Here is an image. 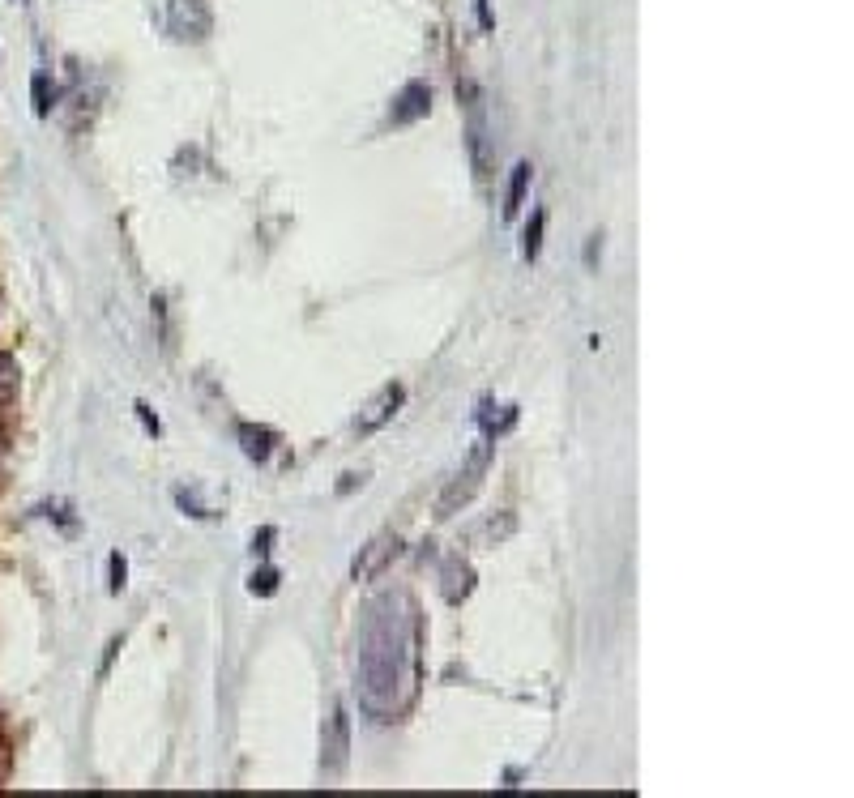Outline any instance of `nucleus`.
Returning <instances> with one entry per match:
<instances>
[{
	"label": "nucleus",
	"mask_w": 854,
	"mask_h": 798,
	"mask_svg": "<svg viewBox=\"0 0 854 798\" xmlns=\"http://www.w3.org/2000/svg\"><path fill=\"white\" fill-rule=\"evenodd\" d=\"M346 752H351V717L338 705L334 717H329V734H325V769L329 773H342Z\"/></svg>",
	"instance_id": "nucleus-5"
},
{
	"label": "nucleus",
	"mask_w": 854,
	"mask_h": 798,
	"mask_svg": "<svg viewBox=\"0 0 854 798\" xmlns=\"http://www.w3.org/2000/svg\"><path fill=\"white\" fill-rule=\"evenodd\" d=\"M474 13H479V26L492 30L496 26V13H492V0H474Z\"/></svg>",
	"instance_id": "nucleus-15"
},
{
	"label": "nucleus",
	"mask_w": 854,
	"mask_h": 798,
	"mask_svg": "<svg viewBox=\"0 0 854 798\" xmlns=\"http://www.w3.org/2000/svg\"><path fill=\"white\" fill-rule=\"evenodd\" d=\"M470 589H474V572H470L462 560H449V564H445V598H449V602H462Z\"/></svg>",
	"instance_id": "nucleus-8"
},
{
	"label": "nucleus",
	"mask_w": 854,
	"mask_h": 798,
	"mask_svg": "<svg viewBox=\"0 0 854 798\" xmlns=\"http://www.w3.org/2000/svg\"><path fill=\"white\" fill-rule=\"evenodd\" d=\"M163 26H167L171 39H180V43H201L205 35H210V26H214V13H210V5H205V0H167Z\"/></svg>",
	"instance_id": "nucleus-1"
},
{
	"label": "nucleus",
	"mask_w": 854,
	"mask_h": 798,
	"mask_svg": "<svg viewBox=\"0 0 854 798\" xmlns=\"http://www.w3.org/2000/svg\"><path fill=\"white\" fill-rule=\"evenodd\" d=\"M543 227H547V214H543V210H534L530 227H526V244H521V257H526V261H534V257L543 252Z\"/></svg>",
	"instance_id": "nucleus-10"
},
{
	"label": "nucleus",
	"mask_w": 854,
	"mask_h": 798,
	"mask_svg": "<svg viewBox=\"0 0 854 798\" xmlns=\"http://www.w3.org/2000/svg\"><path fill=\"white\" fill-rule=\"evenodd\" d=\"M30 94H35V116H47V111H52V99H56V90H52V82H47V73H35V86H30Z\"/></svg>",
	"instance_id": "nucleus-11"
},
{
	"label": "nucleus",
	"mask_w": 854,
	"mask_h": 798,
	"mask_svg": "<svg viewBox=\"0 0 854 798\" xmlns=\"http://www.w3.org/2000/svg\"><path fill=\"white\" fill-rule=\"evenodd\" d=\"M137 414H141V423H146V432H158V419L150 414V406H137Z\"/></svg>",
	"instance_id": "nucleus-17"
},
{
	"label": "nucleus",
	"mask_w": 854,
	"mask_h": 798,
	"mask_svg": "<svg viewBox=\"0 0 854 798\" xmlns=\"http://www.w3.org/2000/svg\"><path fill=\"white\" fill-rule=\"evenodd\" d=\"M427 107H432V86H427V82H410V86H402L398 99H393L389 124H415V120L427 116Z\"/></svg>",
	"instance_id": "nucleus-4"
},
{
	"label": "nucleus",
	"mask_w": 854,
	"mask_h": 798,
	"mask_svg": "<svg viewBox=\"0 0 854 798\" xmlns=\"http://www.w3.org/2000/svg\"><path fill=\"white\" fill-rule=\"evenodd\" d=\"M13 380H18V363H13V355L0 350V389H9Z\"/></svg>",
	"instance_id": "nucleus-13"
},
{
	"label": "nucleus",
	"mask_w": 854,
	"mask_h": 798,
	"mask_svg": "<svg viewBox=\"0 0 854 798\" xmlns=\"http://www.w3.org/2000/svg\"><path fill=\"white\" fill-rule=\"evenodd\" d=\"M270 542H274V530H261L257 538H252V551H270Z\"/></svg>",
	"instance_id": "nucleus-16"
},
{
	"label": "nucleus",
	"mask_w": 854,
	"mask_h": 798,
	"mask_svg": "<svg viewBox=\"0 0 854 798\" xmlns=\"http://www.w3.org/2000/svg\"><path fill=\"white\" fill-rule=\"evenodd\" d=\"M487 466H492V444H479V449L470 453L466 470L457 474L453 483L445 487V496H440V517H453L457 508H462V504H470V500H474V491L483 487V474H487Z\"/></svg>",
	"instance_id": "nucleus-2"
},
{
	"label": "nucleus",
	"mask_w": 854,
	"mask_h": 798,
	"mask_svg": "<svg viewBox=\"0 0 854 798\" xmlns=\"http://www.w3.org/2000/svg\"><path fill=\"white\" fill-rule=\"evenodd\" d=\"M402 397H406V393H402V385H389V389H385V393L368 406V414H359V423H355V427H359V436H372L376 427H385V423L393 419V414H398Z\"/></svg>",
	"instance_id": "nucleus-6"
},
{
	"label": "nucleus",
	"mask_w": 854,
	"mask_h": 798,
	"mask_svg": "<svg viewBox=\"0 0 854 798\" xmlns=\"http://www.w3.org/2000/svg\"><path fill=\"white\" fill-rule=\"evenodd\" d=\"M124 577H129V564H124V555H112V585H107V589H112V594H120V589H124Z\"/></svg>",
	"instance_id": "nucleus-14"
},
{
	"label": "nucleus",
	"mask_w": 854,
	"mask_h": 798,
	"mask_svg": "<svg viewBox=\"0 0 854 798\" xmlns=\"http://www.w3.org/2000/svg\"><path fill=\"white\" fill-rule=\"evenodd\" d=\"M248 589H252V594H261V598H270L274 589H278V572H274V568L252 572V577H248Z\"/></svg>",
	"instance_id": "nucleus-12"
},
{
	"label": "nucleus",
	"mask_w": 854,
	"mask_h": 798,
	"mask_svg": "<svg viewBox=\"0 0 854 798\" xmlns=\"http://www.w3.org/2000/svg\"><path fill=\"white\" fill-rule=\"evenodd\" d=\"M274 440H278V436L270 432V427H252V423L240 427V444H244V453H248L252 461H265V457H270V453H274Z\"/></svg>",
	"instance_id": "nucleus-7"
},
{
	"label": "nucleus",
	"mask_w": 854,
	"mask_h": 798,
	"mask_svg": "<svg viewBox=\"0 0 854 798\" xmlns=\"http://www.w3.org/2000/svg\"><path fill=\"white\" fill-rule=\"evenodd\" d=\"M526 188H530V163H517L513 167V180H509V197H504V218H513L526 201Z\"/></svg>",
	"instance_id": "nucleus-9"
},
{
	"label": "nucleus",
	"mask_w": 854,
	"mask_h": 798,
	"mask_svg": "<svg viewBox=\"0 0 854 798\" xmlns=\"http://www.w3.org/2000/svg\"><path fill=\"white\" fill-rule=\"evenodd\" d=\"M398 555V538L393 534H381V538H372L368 547H359L355 555V564H351V581H372V577H381L385 564Z\"/></svg>",
	"instance_id": "nucleus-3"
}]
</instances>
